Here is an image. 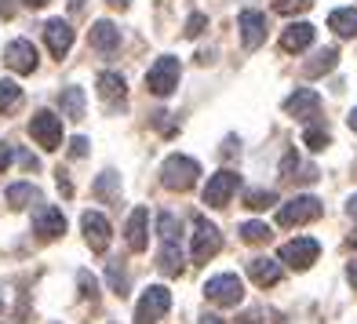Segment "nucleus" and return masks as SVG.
<instances>
[{
	"mask_svg": "<svg viewBox=\"0 0 357 324\" xmlns=\"http://www.w3.org/2000/svg\"><path fill=\"white\" fill-rule=\"evenodd\" d=\"M328 29L335 37H343V40L357 37V8H335L328 15Z\"/></svg>",
	"mask_w": 357,
	"mask_h": 324,
	"instance_id": "412c9836",
	"label": "nucleus"
},
{
	"mask_svg": "<svg viewBox=\"0 0 357 324\" xmlns=\"http://www.w3.org/2000/svg\"><path fill=\"white\" fill-rule=\"evenodd\" d=\"M88 153V139L84 135H73L70 139V157H84Z\"/></svg>",
	"mask_w": 357,
	"mask_h": 324,
	"instance_id": "e433bc0d",
	"label": "nucleus"
},
{
	"mask_svg": "<svg viewBox=\"0 0 357 324\" xmlns=\"http://www.w3.org/2000/svg\"><path fill=\"white\" fill-rule=\"evenodd\" d=\"M22 4H29V8H44L47 0H22Z\"/></svg>",
	"mask_w": 357,
	"mask_h": 324,
	"instance_id": "de8ad7c7",
	"label": "nucleus"
},
{
	"mask_svg": "<svg viewBox=\"0 0 357 324\" xmlns=\"http://www.w3.org/2000/svg\"><path fill=\"white\" fill-rule=\"evenodd\" d=\"M347 124H350V132H357V106L350 109V117H347Z\"/></svg>",
	"mask_w": 357,
	"mask_h": 324,
	"instance_id": "a18cd8bd",
	"label": "nucleus"
},
{
	"mask_svg": "<svg viewBox=\"0 0 357 324\" xmlns=\"http://www.w3.org/2000/svg\"><path fill=\"white\" fill-rule=\"evenodd\" d=\"M335 62H339V52H335V47H321V52L303 66V73L310 77V80H314V77H324V73L335 70Z\"/></svg>",
	"mask_w": 357,
	"mask_h": 324,
	"instance_id": "5701e85b",
	"label": "nucleus"
},
{
	"mask_svg": "<svg viewBox=\"0 0 357 324\" xmlns=\"http://www.w3.org/2000/svg\"><path fill=\"white\" fill-rule=\"evenodd\" d=\"M91 193H95L99 201H106V204H109V201H121V175H117V171H102L99 179H95Z\"/></svg>",
	"mask_w": 357,
	"mask_h": 324,
	"instance_id": "b1692460",
	"label": "nucleus"
},
{
	"mask_svg": "<svg viewBox=\"0 0 357 324\" xmlns=\"http://www.w3.org/2000/svg\"><path fill=\"white\" fill-rule=\"evenodd\" d=\"M201 324H226V321H222V317H215V314H204V317H201Z\"/></svg>",
	"mask_w": 357,
	"mask_h": 324,
	"instance_id": "c03bdc74",
	"label": "nucleus"
},
{
	"mask_svg": "<svg viewBox=\"0 0 357 324\" xmlns=\"http://www.w3.org/2000/svg\"><path fill=\"white\" fill-rule=\"evenodd\" d=\"M178 77H183V70H178V59L160 55L153 66H150V73H146V88H150L157 99H168V95L178 88Z\"/></svg>",
	"mask_w": 357,
	"mask_h": 324,
	"instance_id": "7ed1b4c3",
	"label": "nucleus"
},
{
	"mask_svg": "<svg viewBox=\"0 0 357 324\" xmlns=\"http://www.w3.org/2000/svg\"><path fill=\"white\" fill-rule=\"evenodd\" d=\"M314 0H273V11L278 15H299V11H310Z\"/></svg>",
	"mask_w": 357,
	"mask_h": 324,
	"instance_id": "473e14b6",
	"label": "nucleus"
},
{
	"mask_svg": "<svg viewBox=\"0 0 357 324\" xmlns=\"http://www.w3.org/2000/svg\"><path fill=\"white\" fill-rule=\"evenodd\" d=\"M80 4H84V0H70V8H73V11H77V8H80Z\"/></svg>",
	"mask_w": 357,
	"mask_h": 324,
	"instance_id": "3c124183",
	"label": "nucleus"
},
{
	"mask_svg": "<svg viewBox=\"0 0 357 324\" xmlns=\"http://www.w3.org/2000/svg\"><path fill=\"white\" fill-rule=\"evenodd\" d=\"M59 190H62V193H66V197H70V193H73V186H70V179H62V171H59Z\"/></svg>",
	"mask_w": 357,
	"mask_h": 324,
	"instance_id": "79ce46f5",
	"label": "nucleus"
},
{
	"mask_svg": "<svg viewBox=\"0 0 357 324\" xmlns=\"http://www.w3.org/2000/svg\"><path fill=\"white\" fill-rule=\"evenodd\" d=\"M241 324H259V314H245V317H241Z\"/></svg>",
	"mask_w": 357,
	"mask_h": 324,
	"instance_id": "49530a36",
	"label": "nucleus"
},
{
	"mask_svg": "<svg viewBox=\"0 0 357 324\" xmlns=\"http://www.w3.org/2000/svg\"><path fill=\"white\" fill-rule=\"evenodd\" d=\"M237 29H241V44L248 47V52H255L259 44L266 40V15L263 11H241L237 15Z\"/></svg>",
	"mask_w": 357,
	"mask_h": 324,
	"instance_id": "9d476101",
	"label": "nucleus"
},
{
	"mask_svg": "<svg viewBox=\"0 0 357 324\" xmlns=\"http://www.w3.org/2000/svg\"><path fill=\"white\" fill-rule=\"evenodd\" d=\"M321 212H324V204H321L317 197H310V193H303V197H291L288 204L278 208V226H284V230H296V226H303V222L321 219Z\"/></svg>",
	"mask_w": 357,
	"mask_h": 324,
	"instance_id": "f03ea898",
	"label": "nucleus"
},
{
	"mask_svg": "<svg viewBox=\"0 0 357 324\" xmlns=\"http://www.w3.org/2000/svg\"><path fill=\"white\" fill-rule=\"evenodd\" d=\"M29 135H33L37 146H44V150H59V146H62V117H55L52 109L33 113V121H29Z\"/></svg>",
	"mask_w": 357,
	"mask_h": 324,
	"instance_id": "0eeeda50",
	"label": "nucleus"
},
{
	"mask_svg": "<svg viewBox=\"0 0 357 324\" xmlns=\"http://www.w3.org/2000/svg\"><path fill=\"white\" fill-rule=\"evenodd\" d=\"M80 230H84V240L91 245V252H106L109 248V222L99 212H84L80 215Z\"/></svg>",
	"mask_w": 357,
	"mask_h": 324,
	"instance_id": "ddd939ff",
	"label": "nucleus"
},
{
	"mask_svg": "<svg viewBox=\"0 0 357 324\" xmlns=\"http://www.w3.org/2000/svg\"><path fill=\"white\" fill-rule=\"evenodd\" d=\"M310 44H314V26L310 22H291L281 33V52H288V55H299Z\"/></svg>",
	"mask_w": 357,
	"mask_h": 324,
	"instance_id": "f3484780",
	"label": "nucleus"
},
{
	"mask_svg": "<svg viewBox=\"0 0 357 324\" xmlns=\"http://www.w3.org/2000/svg\"><path fill=\"white\" fill-rule=\"evenodd\" d=\"M106 277H109V288H113V291H117V295L124 299V295H128V273H124V270H121L117 263H109Z\"/></svg>",
	"mask_w": 357,
	"mask_h": 324,
	"instance_id": "2f4dec72",
	"label": "nucleus"
},
{
	"mask_svg": "<svg viewBox=\"0 0 357 324\" xmlns=\"http://www.w3.org/2000/svg\"><path fill=\"white\" fill-rule=\"evenodd\" d=\"M197 175H201V164L193 157H183V153H172L165 164H160V183L168 190H178V193H186L197 183Z\"/></svg>",
	"mask_w": 357,
	"mask_h": 324,
	"instance_id": "f257e3e1",
	"label": "nucleus"
},
{
	"mask_svg": "<svg viewBox=\"0 0 357 324\" xmlns=\"http://www.w3.org/2000/svg\"><path fill=\"white\" fill-rule=\"evenodd\" d=\"M44 40H47V52H52L55 59H62L73 47V26L62 22V19H47L44 26Z\"/></svg>",
	"mask_w": 357,
	"mask_h": 324,
	"instance_id": "4468645a",
	"label": "nucleus"
},
{
	"mask_svg": "<svg viewBox=\"0 0 357 324\" xmlns=\"http://www.w3.org/2000/svg\"><path fill=\"white\" fill-rule=\"evenodd\" d=\"M241 237H245L248 245H266V240H270V226L266 222H245V226H241Z\"/></svg>",
	"mask_w": 357,
	"mask_h": 324,
	"instance_id": "c756f323",
	"label": "nucleus"
},
{
	"mask_svg": "<svg viewBox=\"0 0 357 324\" xmlns=\"http://www.w3.org/2000/svg\"><path fill=\"white\" fill-rule=\"evenodd\" d=\"M59 109H62V117L66 121H84V88H62L59 91Z\"/></svg>",
	"mask_w": 357,
	"mask_h": 324,
	"instance_id": "aec40b11",
	"label": "nucleus"
},
{
	"mask_svg": "<svg viewBox=\"0 0 357 324\" xmlns=\"http://www.w3.org/2000/svg\"><path fill=\"white\" fill-rule=\"evenodd\" d=\"M168 306H172V291L165 284H150L135 306V324H157L168 314Z\"/></svg>",
	"mask_w": 357,
	"mask_h": 324,
	"instance_id": "20e7f679",
	"label": "nucleus"
},
{
	"mask_svg": "<svg viewBox=\"0 0 357 324\" xmlns=\"http://www.w3.org/2000/svg\"><path fill=\"white\" fill-rule=\"evenodd\" d=\"M0 310H4V299H0Z\"/></svg>",
	"mask_w": 357,
	"mask_h": 324,
	"instance_id": "603ef678",
	"label": "nucleus"
},
{
	"mask_svg": "<svg viewBox=\"0 0 357 324\" xmlns=\"http://www.w3.org/2000/svg\"><path fill=\"white\" fill-rule=\"evenodd\" d=\"M248 277L259 284V288H273L281 281V263L278 259H266V255H259L248 263Z\"/></svg>",
	"mask_w": 357,
	"mask_h": 324,
	"instance_id": "a211bd4d",
	"label": "nucleus"
},
{
	"mask_svg": "<svg viewBox=\"0 0 357 324\" xmlns=\"http://www.w3.org/2000/svg\"><path fill=\"white\" fill-rule=\"evenodd\" d=\"M15 11H19V4H15V0H0V15H4V19H11Z\"/></svg>",
	"mask_w": 357,
	"mask_h": 324,
	"instance_id": "58836bf2",
	"label": "nucleus"
},
{
	"mask_svg": "<svg viewBox=\"0 0 357 324\" xmlns=\"http://www.w3.org/2000/svg\"><path fill=\"white\" fill-rule=\"evenodd\" d=\"M273 204H278V193L273 190H248L245 193V208H252V212H266Z\"/></svg>",
	"mask_w": 357,
	"mask_h": 324,
	"instance_id": "bb28decb",
	"label": "nucleus"
},
{
	"mask_svg": "<svg viewBox=\"0 0 357 324\" xmlns=\"http://www.w3.org/2000/svg\"><path fill=\"white\" fill-rule=\"evenodd\" d=\"M22 99V88L15 84V80H0V113H8L11 106H19Z\"/></svg>",
	"mask_w": 357,
	"mask_h": 324,
	"instance_id": "c85d7f7f",
	"label": "nucleus"
},
{
	"mask_svg": "<svg viewBox=\"0 0 357 324\" xmlns=\"http://www.w3.org/2000/svg\"><path fill=\"white\" fill-rule=\"evenodd\" d=\"M303 142L306 146H310V150L314 153H321V150H328V132H324V128H306V132H303Z\"/></svg>",
	"mask_w": 357,
	"mask_h": 324,
	"instance_id": "7c9ffc66",
	"label": "nucleus"
},
{
	"mask_svg": "<svg viewBox=\"0 0 357 324\" xmlns=\"http://www.w3.org/2000/svg\"><path fill=\"white\" fill-rule=\"evenodd\" d=\"M124 77L121 73H113V70H106V73H99V95L106 102H124Z\"/></svg>",
	"mask_w": 357,
	"mask_h": 324,
	"instance_id": "393cba45",
	"label": "nucleus"
},
{
	"mask_svg": "<svg viewBox=\"0 0 357 324\" xmlns=\"http://www.w3.org/2000/svg\"><path fill=\"white\" fill-rule=\"evenodd\" d=\"M347 245H350V248H354V252H357V230H354V233H350V237H347Z\"/></svg>",
	"mask_w": 357,
	"mask_h": 324,
	"instance_id": "09e8293b",
	"label": "nucleus"
},
{
	"mask_svg": "<svg viewBox=\"0 0 357 324\" xmlns=\"http://www.w3.org/2000/svg\"><path fill=\"white\" fill-rule=\"evenodd\" d=\"M204 295L215 306H237L241 299H245V284H241L237 273H219V277H212L204 284Z\"/></svg>",
	"mask_w": 357,
	"mask_h": 324,
	"instance_id": "423d86ee",
	"label": "nucleus"
},
{
	"mask_svg": "<svg viewBox=\"0 0 357 324\" xmlns=\"http://www.w3.org/2000/svg\"><path fill=\"white\" fill-rule=\"evenodd\" d=\"M146 222H150V212H146V208H135V212L128 215L124 237H128V248H132V252H146V248H150V230H146Z\"/></svg>",
	"mask_w": 357,
	"mask_h": 324,
	"instance_id": "dca6fc26",
	"label": "nucleus"
},
{
	"mask_svg": "<svg viewBox=\"0 0 357 324\" xmlns=\"http://www.w3.org/2000/svg\"><path fill=\"white\" fill-rule=\"evenodd\" d=\"M347 281L357 288V263H350V266H347Z\"/></svg>",
	"mask_w": 357,
	"mask_h": 324,
	"instance_id": "a19ab883",
	"label": "nucleus"
},
{
	"mask_svg": "<svg viewBox=\"0 0 357 324\" xmlns=\"http://www.w3.org/2000/svg\"><path fill=\"white\" fill-rule=\"evenodd\" d=\"M317 109H321V95L314 88H296L284 99V113L288 117H296V121H310L317 117Z\"/></svg>",
	"mask_w": 357,
	"mask_h": 324,
	"instance_id": "9b49d317",
	"label": "nucleus"
},
{
	"mask_svg": "<svg viewBox=\"0 0 357 324\" xmlns=\"http://www.w3.org/2000/svg\"><path fill=\"white\" fill-rule=\"evenodd\" d=\"M8 164H11V146H8V142H0V175L8 171Z\"/></svg>",
	"mask_w": 357,
	"mask_h": 324,
	"instance_id": "4c0bfd02",
	"label": "nucleus"
},
{
	"mask_svg": "<svg viewBox=\"0 0 357 324\" xmlns=\"http://www.w3.org/2000/svg\"><path fill=\"white\" fill-rule=\"evenodd\" d=\"M33 233H40L44 240H55V237H62L66 233V215L59 212V208H40V212L33 215Z\"/></svg>",
	"mask_w": 357,
	"mask_h": 324,
	"instance_id": "2eb2a0df",
	"label": "nucleus"
},
{
	"mask_svg": "<svg viewBox=\"0 0 357 324\" xmlns=\"http://www.w3.org/2000/svg\"><path fill=\"white\" fill-rule=\"evenodd\" d=\"M91 47H95V52H102V55H113L121 47V29L113 22H106V19H99L91 26Z\"/></svg>",
	"mask_w": 357,
	"mask_h": 324,
	"instance_id": "6ab92c4d",
	"label": "nucleus"
},
{
	"mask_svg": "<svg viewBox=\"0 0 357 324\" xmlns=\"http://www.w3.org/2000/svg\"><path fill=\"white\" fill-rule=\"evenodd\" d=\"M237 186H241V175L237 171H230V168L215 171L212 179H208V186H204V204L208 208H226V204H230V197L237 193Z\"/></svg>",
	"mask_w": 357,
	"mask_h": 324,
	"instance_id": "6e6552de",
	"label": "nucleus"
},
{
	"mask_svg": "<svg viewBox=\"0 0 357 324\" xmlns=\"http://www.w3.org/2000/svg\"><path fill=\"white\" fill-rule=\"evenodd\" d=\"M347 215H350V219H357V193H354V197L347 201Z\"/></svg>",
	"mask_w": 357,
	"mask_h": 324,
	"instance_id": "ea45409f",
	"label": "nucleus"
},
{
	"mask_svg": "<svg viewBox=\"0 0 357 324\" xmlns=\"http://www.w3.org/2000/svg\"><path fill=\"white\" fill-rule=\"evenodd\" d=\"M157 233H160V240H178V233H183V222H178L172 212H160V219H157Z\"/></svg>",
	"mask_w": 357,
	"mask_h": 324,
	"instance_id": "cd10ccee",
	"label": "nucleus"
},
{
	"mask_svg": "<svg viewBox=\"0 0 357 324\" xmlns=\"http://www.w3.org/2000/svg\"><path fill=\"white\" fill-rule=\"evenodd\" d=\"M4 62H8V70H15V73H33L40 59H37L33 40H11L4 47Z\"/></svg>",
	"mask_w": 357,
	"mask_h": 324,
	"instance_id": "f8f14e48",
	"label": "nucleus"
},
{
	"mask_svg": "<svg viewBox=\"0 0 357 324\" xmlns=\"http://www.w3.org/2000/svg\"><path fill=\"white\" fill-rule=\"evenodd\" d=\"M80 291H84V299H99V281L88 270H80Z\"/></svg>",
	"mask_w": 357,
	"mask_h": 324,
	"instance_id": "f704fd0d",
	"label": "nucleus"
},
{
	"mask_svg": "<svg viewBox=\"0 0 357 324\" xmlns=\"http://www.w3.org/2000/svg\"><path fill=\"white\" fill-rule=\"evenodd\" d=\"M222 248V233L219 226H212L204 215L193 219V263H208L212 255H219Z\"/></svg>",
	"mask_w": 357,
	"mask_h": 324,
	"instance_id": "39448f33",
	"label": "nucleus"
},
{
	"mask_svg": "<svg viewBox=\"0 0 357 324\" xmlns=\"http://www.w3.org/2000/svg\"><path fill=\"white\" fill-rule=\"evenodd\" d=\"M208 29V15H201V11H193L190 19H186V37H201Z\"/></svg>",
	"mask_w": 357,
	"mask_h": 324,
	"instance_id": "72a5a7b5",
	"label": "nucleus"
},
{
	"mask_svg": "<svg viewBox=\"0 0 357 324\" xmlns=\"http://www.w3.org/2000/svg\"><path fill=\"white\" fill-rule=\"evenodd\" d=\"M109 4H113V8H128L132 0H109Z\"/></svg>",
	"mask_w": 357,
	"mask_h": 324,
	"instance_id": "8fccbe9b",
	"label": "nucleus"
},
{
	"mask_svg": "<svg viewBox=\"0 0 357 324\" xmlns=\"http://www.w3.org/2000/svg\"><path fill=\"white\" fill-rule=\"evenodd\" d=\"M157 266H160V273H168V277H178V273H183V248H178V240H160Z\"/></svg>",
	"mask_w": 357,
	"mask_h": 324,
	"instance_id": "4be33fe9",
	"label": "nucleus"
},
{
	"mask_svg": "<svg viewBox=\"0 0 357 324\" xmlns=\"http://www.w3.org/2000/svg\"><path fill=\"white\" fill-rule=\"evenodd\" d=\"M22 168H37V157L33 153H22Z\"/></svg>",
	"mask_w": 357,
	"mask_h": 324,
	"instance_id": "37998d69",
	"label": "nucleus"
},
{
	"mask_svg": "<svg viewBox=\"0 0 357 324\" xmlns=\"http://www.w3.org/2000/svg\"><path fill=\"white\" fill-rule=\"evenodd\" d=\"M317 255H321V245L314 237H296L281 248V263L291 266V270H310L317 263Z\"/></svg>",
	"mask_w": 357,
	"mask_h": 324,
	"instance_id": "1a4fd4ad",
	"label": "nucleus"
},
{
	"mask_svg": "<svg viewBox=\"0 0 357 324\" xmlns=\"http://www.w3.org/2000/svg\"><path fill=\"white\" fill-rule=\"evenodd\" d=\"M296 171H299V153L288 150L284 160H281V175H284V179H296Z\"/></svg>",
	"mask_w": 357,
	"mask_h": 324,
	"instance_id": "c9c22d12",
	"label": "nucleus"
},
{
	"mask_svg": "<svg viewBox=\"0 0 357 324\" xmlns=\"http://www.w3.org/2000/svg\"><path fill=\"white\" fill-rule=\"evenodd\" d=\"M33 201H40V190H37L33 183H15V186H8V204H11V208H29Z\"/></svg>",
	"mask_w": 357,
	"mask_h": 324,
	"instance_id": "a878e982",
	"label": "nucleus"
}]
</instances>
